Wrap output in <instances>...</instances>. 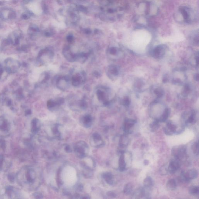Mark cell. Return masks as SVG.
Returning a JSON list of instances; mask_svg holds the SVG:
<instances>
[{"instance_id": "6da1fadb", "label": "cell", "mask_w": 199, "mask_h": 199, "mask_svg": "<svg viewBox=\"0 0 199 199\" xmlns=\"http://www.w3.org/2000/svg\"><path fill=\"white\" fill-rule=\"evenodd\" d=\"M171 153L174 158L180 161L185 158L187 155V148L184 145H180L173 147Z\"/></svg>"}, {"instance_id": "7a4b0ae2", "label": "cell", "mask_w": 199, "mask_h": 199, "mask_svg": "<svg viewBox=\"0 0 199 199\" xmlns=\"http://www.w3.org/2000/svg\"><path fill=\"white\" fill-rule=\"evenodd\" d=\"M182 118L184 122V126L189 124H194L197 120L196 113L195 111L185 112L183 114Z\"/></svg>"}, {"instance_id": "3957f363", "label": "cell", "mask_w": 199, "mask_h": 199, "mask_svg": "<svg viewBox=\"0 0 199 199\" xmlns=\"http://www.w3.org/2000/svg\"><path fill=\"white\" fill-rule=\"evenodd\" d=\"M198 176V171L193 168L188 170L186 172H182L180 175V178L183 182L189 183L197 178Z\"/></svg>"}, {"instance_id": "277c9868", "label": "cell", "mask_w": 199, "mask_h": 199, "mask_svg": "<svg viewBox=\"0 0 199 199\" xmlns=\"http://www.w3.org/2000/svg\"><path fill=\"white\" fill-rule=\"evenodd\" d=\"M167 47L165 45H161L156 46L152 52V55L154 58L158 59L162 58L165 55Z\"/></svg>"}, {"instance_id": "5b68a950", "label": "cell", "mask_w": 199, "mask_h": 199, "mask_svg": "<svg viewBox=\"0 0 199 199\" xmlns=\"http://www.w3.org/2000/svg\"><path fill=\"white\" fill-rule=\"evenodd\" d=\"M180 167V160L174 158L172 159L170 161L169 165L168 166V173L170 174H175L178 170Z\"/></svg>"}, {"instance_id": "8992f818", "label": "cell", "mask_w": 199, "mask_h": 199, "mask_svg": "<svg viewBox=\"0 0 199 199\" xmlns=\"http://www.w3.org/2000/svg\"><path fill=\"white\" fill-rule=\"evenodd\" d=\"M136 123V121L134 119H127L124 122L123 125V131L126 134H130L132 132L133 128Z\"/></svg>"}, {"instance_id": "52a82bcc", "label": "cell", "mask_w": 199, "mask_h": 199, "mask_svg": "<svg viewBox=\"0 0 199 199\" xmlns=\"http://www.w3.org/2000/svg\"><path fill=\"white\" fill-rule=\"evenodd\" d=\"M88 147L86 143L79 142L75 147V152L79 158H84L86 155Z\"/></svg>"}, {"instance_id": "ba28073f", "label": "cell", "mask_w": 199, "mask_h": 199, "mask_svg": "<svg viewBox=\"0 0 199 199\" xmlns=\"http://www.w3.org/2000/svg\"><path fill=\"white\" fill-rule=\"evenodd\" d=\"M177 126L171 121H168L166 126L164 128L165 133L167 135H172L174 133H177Z\"/></svg>"}, {"instance_id": "9c48e42d", "label": "cell", "mask_w": 199, "mask_h": 199, "mask_svg": "<svg viewBox=\"0 0 199 199\" xmlns=\"http://www.w3.org/2000/svg\"><path fill=\"white\" fill-rule=\"evenodd\" d=\"M180 10V13L182 14L184 20L186 22H192V11L187 7H181Z\"/></svg>"}, {"instance_id": "30bf717a", "label": "cell", "mask_w": 199, "mask_h": 199, "mask_svg": "<svg viewBox=\"0 0 199 199\" xmlns=\"http://www.w3.org/2000/svg\"><path fill=\"white\" fill-rule=\"evenodd\" d=\"M119 169L121 171H124L127 169V164L125 160V156L124 152L121 153L119 161Z\"/></svg>"}, {"instance_id": "8fae6325", "label": "cell", "mask_w": 199, "mask_h": 199, "mask_svg": "<svg viewBox=\"0 0 199 199\" xmlns=\"http://www.w3.org/2000/svg\"><path fill=\"white\" fill-rule=\"evenodd\" d=\"M171 110L169 108H166L165 109L163 114L158 119L157 121L160 123H163L167 121L170 114Z\"/></svg>"}, {"instance_id": "7c38bea8", "label": "cell", "mask_w": 199, "mask_h": 199, "mask_svg": "<svg viewBox=\"0 0 199 199\" xmlns=\"http://www.w3.org/2000/svg\"><path fill=\"white\" fill-rule=\"evenodd\" d=\"M147 195L145 190V189L144 188H140L136 189L133 193V196L135 198H140L146 196Z\"/></svg>"}, {"instance_id": "4fadbf2b", "label": "cell", "mask_w": 199, "mask_h": 199, "mask_svg": "<svg viewBox=\"0 0 199 199\" xmlns=\"http://www.w3.org/2000/svg\"><path fill=\"white\" fill-rule=\"evenodd\" d=\"M129 139L126 135L122 136L120 139L119 145L123 148H126L129 144Z\"/></svg>"}, {"instance_id": "5bb4252c", "label": "cell", "mask_w": 199, "mask_h": 199, "mask_svg": "<svg viewBox=\"0 0 199 199\" xmlns=\"http://www.w3.org/2000/svg\"><path fill=\"white\" fill-rule=\"evenodd\" d=\"M143 184L145 188L149 189L153 186L154 185V182L151 177L147 176L144 180Z\"/></svg>"}, {"instance_id": "9a60e30c", "label": "cell", "mask_w": 199, "mask_h": 199, "mask_svg": "<svg viewBox=\"0 0 199 199\" xmlns=\"http://www.w3.org/2000/svg\"><path fill=\"white\" fill-rule=\"evenodd\" d=\"M133 185L131 183L126 184L123 188V193L125 195H129L131 194L133 191Z\"/></svg>"}, {"instance_id": "2e32d148", "label": "cell", "mask_w": 199, "mask_h": 199, "mask_svg": "<svg viewBox=\"0 0 199 199\" xmlns=\"http://www.w3.org/2000/svg\"><path fill=\"white\" fill-rule=\"evenodd\" d=\"M177 184L175 180L171 179L169 180L167 183L166 187L167 189L170 191H174L177 188Z\"/></svg>"}, {"instance_id": "e0dca14e", "label": "cell", "mask_w": 199, "mask_h": 199, "mask_svg": "<svg viewBox=\"0 0 199 199\" xmlns=\"http://www.w3.org/2000/svg\"><path fill=\"white\" fill-rule=\"evenodd\" d=\"M103 177L108 184L112 185L113 184V176L111 173H105L103 175Z\"/></svg>"}, {"instance_id": "ac0fdd59", "label": "cell", "mask_w": 199, "mask_h": 199, "mask_svg": "<svg viewBox=\"0 0 199 199\" xmlns=\"http://www.w3.org/2000/svg\"><path fill=\"white\" fill-rule=\"evenodd\" d=\"M190 194L193 196H198L199 194V187L198 186H192L189 190Z\"/></svg>"}, {"instance_id": "d6986e66", "label": "cell", "mask_w": 199, "mask_h": 199, "mask_svg": "<svg viewBox=\"0 0 199 199\" xmlns=\"http://www.w3.org/2000/svg\"><path fill=\"white\" fill-rule=\"evenodd\" d=\"M192 152L195 155H199V143L198 141H196L193 143L191 146Z\"/></svg>"}, {"instance_id": "ffe728a7", "label": "cell", "mask_w": 199, "mask_h": 199, "mask_svg": "<svg viewBox=\"0 0 199 199\" xmlns=\"http://www.w3.org/2000/svg\"><path fill=\"white\" fill-rule=\"evenodd\" d=\"M149 127L151 132H155L160 128V122H158L157 120H155V121L152 122L150 124Z\"/></svg>"}, {"instance_id": "44dd1931", "label": "cell", "mask_w": 199, "mask_h": 199, "mask_svg": "<svg viewBox=\"0 0 199 199\" xmlns=\"http://www.w3.org/2000/svg\"><path fill=\"white\" fill-rule=\"evenodd\" d=\"M154 92L158 98L162 97L164 94V91L161 88H156L154 90Z\"/></svg>"}, {"instance_id": "7402d4cb", "label": "cell", "mask_w": 199, "mask_h": 199, "mask_svg": "<svg viewBox=\"0 0 199 199\" xmlns=\"http://www.w3.org/2000/svg\"><path fill=\"white\" fill-rule=\"evenodd\" d=\"M191 91V87L189 84H186L184 87L182 91V94L183 97H186L190 93Z\"/></svg>"}, {"instance_id": "603a6c76", "label": "cell", "mask_w": 199, "mask_h": 199, "mask_svg": "<svg viewBox=\"0 0 199 199\" xmlns=\"http://www.w3.org/2000/svg\"><path fill=\"white\" fill-rule=\"evenodd\" d=\"M122 103L124 106L128 107L130 104V100L128 96H126L124 97L122 101Z\"/></svg>"}, {"instance_id": "cb8c5ba5", "label": "cell", "mask_w": 199, "mask_h": 199, "mask_svg": "<svg viewBox=\"0 0 199 199\" xmlns=\"http://www.w3.org/2000/svg\"><path fill=\"white\" fill-rule=\"evenodd\" d=\"M91 119L89 116L86 117L84 119L83 123L85 127H89L91 125Z\"/></svg>"}, {"instance_id": "d4e9b609", "label": "cell", "mask_w": 199, "mask_h": 199, "mask_svg": "<svg viewBox=\"0 0 199 199\" xmlns=\"http://www.w3.org/2000/svg\"><path fill=\"white\" fill-rule=\"evenodd\" d=\"M160 172L161 174L162 175H165L168 173V167L166 166H163L160 168Z\"/></svg>"}, {"instance_id": "484cf974", "label": "cell", "mask_w": 199, "mask_h": 199, "mask_svg": "<svg viewBox=\"0 0 199 199\" xmlns=\"http://www.w3.org/2000/svg\"><path fill=\"white\" fill-rule=\"evenodd\" d=\"M143 82L142 81H141L140 80L136 82L135 84V88L136 89H137V90H139L140 89H141V88H142V86H143Z\"/></svg>"}, {"instance_id": "4316f807", "label": "cell", "mask_w": 199, "mask_h": 199, "mask_svg": "<svg viewBox=\"0 0 199 199\" xmlns=\"http://www.w3.org/2000/svg\"><path fill=\"white\" fill-rule=\"evenodd\" d=\"M118 51H119V50L117 49L116 48H113L111 50H110L111 53L112 54H113V55L117 54Z\"/></svg>"}, {"instance_id": "83f0119b", "label": "cell", "mask_w": 199, "mask_h": 199, "mask_svg": "<svg viewBox=\"0 0 199 199\" xmlns=\"http://www.w3.org/2000/svg\"><path fill=\"white\" fill-rule=\"evenodd\" d=\"M194 78L196 80L198 81L199 80V75L198 74H196L194 75Z\"/></svg>"}, {"instance_id": "f1b7e54d", "label": "cell", "mask_w": 199, "mask_h": 199, "mask_svg": "<svg viewBox=\"0 0 199 199\" xmlns=\"http://www.w3.org/2000/svg\"><path fill=\"white\" fill-rule=\"evenodd\" d=\"M65 149L67 150V152H71V149H70V148H69V147H66V149Z\"/></svg>"}]
</instances>
